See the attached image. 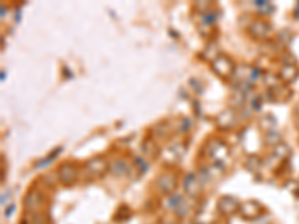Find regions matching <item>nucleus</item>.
<instances>
[{
    "label": "nucleus",
    "instance_id": "obj_25",
    "mask_svg": "<svg viewBox=\"0 0 299 224\" xmlns=\"http://www.w3.org/2000/svg\"><path fill=\"white\" fill-rule=\"evenodd\" d=\"M13 210H15V207H13V205H9V208L4 210V217H9V216L13 213Z\"/></svg>",
    "mask_w": 299,
    "mask_h": 224
},
{
    "label": "nucleus",
    "instance_id": "obj_6",
    "mask_svg": "<svg viewBox=\"0 0 299 224\" xmlns=\"http://www.w3.org/2000/svg\"><path fill=\"white\" fill-rule=\"evenodd\" d=\"M217 208H219V213L222 216L231 217V216L237 214L241 210V205H240V202L235 198H232V196H223V198H220Z\"/></svg>",
    "mask_w": 299,
    "mask_h": 224
},
{
    "label": "nucleus",
    "instance_id": "obj_13",
    "mask_svg": "<svg viewBox=\"0 0 299 224\" xmlns=\"http://www.w3.org/2000/svg\"><path fill=\"white\" fill-rule=\"evenodd\" d=\"M241 213H243L244 219H255L259 214V204H256V202L244 204L241 207Z\"/></svg>",
    "mask_w": 299,
    "mask_h": 224
},
{
    "label": "nucleus",
    "instance_id": "obj_16",
    "mask_svg": "<svg viewBox=\"0 0 299 224\" xmlns=\"http://www.w3.org/2000/svg\"><path fill=\"white\" fill-rule=\"evenodd\" d=\"M142 150H144L145 156H148V157H156L159 153V147L153 141H145L142 144Z\"/></svg>",
    "mask_w": 299,
    "mask_h": 224
},
{
    "label": "nucleus",
    "instance_id": "obj_17",
    "mask_svg": "<svg viewBox=\"0 0 299 224\" xmlns=\"http://www.w3.org/2000/svg\"><path fill=\"white\" fill-rule=\"evenodd\" d=\"M184 198L181 196V195H178V193H174V195H171L169 196V199H168V202H166V205H168V210H172V211H175L177 210V207L181 204V201H183Z\"/></svg>",
    "mask_w": 299,
    "mask_h": 224
},
{
    "label": "nucleus",
    "instance_id": "obj_21",
    "mask_svg": "<svg viewBox=\"0 0 299 224\" xmlns=\"http://www.w3.org/2000/svg\"><path fill=\"white\" fill-rule=\"evenodd\" d=\"M249 76H250V79H252V81H258V79L262 76V73H261V70H259V69H256V67H252V69H250V73H249Z\"/></svg>",
    "mask_w": 299,
    "mask_h": 224
},
{
    "label": "nucleus",
    "instance_id": "obj_24",
    "mask_svg": "<svg viewBox=\"0 0 299 224\" xmlns=\"http://www.w3.org/2000/svg\"><path fill=\"white\" fill-rule=\"evenodd\" d=\"M9 198H10V193H9V192H4V193L1 195V205H3V207H4V204L9 201Z\"/></svg>",
    "mask_w": 299,
    "mask_h": 224
},
{
    "label": "nucleus",
    "instance_id": "obj_15",
    "mask_svg": "<svg viewBox=\"0 0 299 224\" xmlns=\"http://www.w3.org/2000/svg\"><path fill=\"white\" fill-rule=\"evenodd\" d=\"M190 211H192V205H190V202H189V201H186V199H183V201H181V204L177 207V210H175V214H177L180 219H186V217L190 214Z\"/></svg>",
    "mask_w": 299,
    "mask_h": 224
},
{
    "label": "nucleus",
    "instance_id": "obj_18",
    "mask_svg": "<svg viewBox=\"0 0 299 224\" xmlns=\"http://www.w3.org/2000/svg\"><path fill=\"white\" fill-rule=\"evenodd\" d=\"M192 126H193V121H192L190 118H183V120L178 123L177 132H178L180 135H184V133H187V132L192 129Z\"/></svg>",
    "mask_w": 299,
    "mask_h": 224
},
{
    "label": "nucleus",
    "instance_id": "obj_2",
    "mask_svg": "<svg viewBox=\"0 0 299 224\" xmlns=\"http://www.w3.org/2000/svg\"><path fill=\"white\" fill-rule=\"evenodd\" d=\"M108 171H109V166L103 157H93L84 166V172H85L87 178H90V180L102 178Z\"/></svg>",
    "mask_w": 299,
    "mask_h": 224
},
{
    "label": "nucleus",
    "instance_id": "obj_11",
    "mask_svg": "<svg viewBox=\"0 0 299 224\" xmlns=\"http://www.w3.org/2000/svg\"><path fill=\"white\" fill-rule=\"evenodd\" d=\"M217 124L222 129H231L237 124V115L232 109H226L223 111L219 117H217Z\"/></svg>",
    "mask_w": 299,
    "mask_h": 224
},
{
    "label": "nucleus",
    "instance_id": "obj_4",
    "mask_svg": "<svg viewBox=\"0 0 299 224\" xmlns=\"http://www.w3.org/2000/svg\"><path fill=\"white\" fill-rule=\"evenodd\" d=\"M57 177L63 186H73L78 181V168L73 163H63L57 171Z\"/></svg>",
    "mask_w": 299,
    "mask_h": 224
},
{
    "label": "nucleus",
    "instance_id": "obj_1",
    "mask_svg": "<svg viewBox=\"0 0 299 224\" xmlns=\"http://www.w3.org/2000/svg\"><path fill=\"white\" fill-rule=\"evenodd\" d=\"M211 67H213V70L219 75V76H222V78H229V76H232L234 75V72H235V64H234V61L228 57V55H225V54H219V55H216L213 60H211Z\"/></svg>",
    "mask_w": 299,
    "mask_h": 224
},
{
    "label": "nucleus",
    "instance_id": "obj_10",
    "mask_svg": "<svg viewBox=\"0 0 299 224\" xmlns=\"http://www.w3.org/2000/svg\"><path fill=\"white\" fill-rule=\"evenodd\" d=\"M270 31H271V25H270L267 21H264V19H256V21H253V22L250 24V27H249V33H250L253 37H256V39H264V37H267V36L270 34Z\"/></svg>",
    "mask_w": 299,
    "mask_h": 224
},
{
    "label": "nucleus",
    "instance_id": "obj_23",
    "mask_svg": "<svg viewBox=\"0 0 299 224\" xmlns=\"http://www.w3.org/2000/svg\"><path fill=\"white\" fill-rule=\"evenodd\" d=\"M136 165L141 168V171H142V172H145V171H147V163H145V160H144L142 157H136Z\"/></svg>",
    "mask_w": 299,
    "mask_h": 224
},
{
    "label": "nucleus",
    "instance_id": "obj_8",
    "mask_svg": "<svg viewBox=\"0 0 299 224\" xmlns=\"http://www.w3.org/2000/svg\"><path fill=\"white\" fill-rule=\"evenodd\" d=\"M183 187H184V192L187 196L190 198H196L198 193L201 192V187H202V181L199 180V177L193 172L187 174L184 181H183Z\"/></svg>",
    "mask_w": 299,
    "mask_h": 224
},
{
    "label": "nucleus",
    "instance_id": "obj_9",
    "mask_svg": "<svg viewBox=\"0 0 299 224\" xmlns=\"http://www.w3.org/2000/svg\"><path fill=\"white\" fill-rule=\"evenodd\" d=\"M183 154H184V147H183V144H174V145H169V147L165 148L162 159H163L168 165H175V163H178V162L181 160Z\"/></svg>",
    "mask_w": 299,
    "mask_h": 224
},
{
    "label": "nucleus",
    "instance_id": "obj_5",
    "mask_svg": "<svg viewBox=\"0 0 299 224\" xmlns=\"http://www.w3.org/2000/svg\"><path fill=\"white\" fill-rule=\"evenodd\" d=\"M43 207V196L37 190H30L24 198V210L28 214H37Z\"/></svg>",
    "mask_w": 299,
    "mask_h": 224
},
{
    "label": "nucleus",
    "instance_id": "obj_20",
    "mask_svg": "<svg viewBox=\"0 0 299 224\" xmlns=\"http://www.w3.org/2000/svg\"><path fill=\"white\" fill-rule=\"evenodd\" d=\"M286 154H289V148L285 144H277L276 148H274V156L279 157V159H283Z\"/></svg>",
    "mask_w": 299,
    "mask_h": 224
},
{
    "label": "nucleus",
    "instance_id": "obj_22",
    "mask_svg": "<svg viewBox=\"0 0 299 224\" xmlns=\"http://www.w3.org/2000/svg\"><path fill=\"white\" fill-rule=\"evenodd\" d=\"M279 139H280V136L277 135V132H268V135H267V142H270V144L273 145V144H276Z\"/></svg>",
    "mask_w": 299,
    "mask_h": 224
},
{
    "label": "nucleus",
    "instance_id": "obj_12",
    "mask_svg": "<svg viewBox=\"0 0 299 224\" xmlns=\"http://www.w3.org/2000/svg\"><path fill=\"white\" fill-rule=\"evenodd\" d=\"M109 172H111L114 177H124V175H129L130 166L127 165L126 160L117 159V160H114V163L109 166Z\"/></svg>",
    "mask_w": 299,
    "mask_h": 224
},
{
    "label": "nucleus",
    "instance_id": "obj_14",
    "mask_svg": "<svg viewBox=\"0 0 299 224\" xmlns=\"http://www.w3.org/2000/svg\"><path fill=\"white\" fill-rule=\"evenodd\" d=\"M169 132H171V124L166 123V121L159 123V124H156V126L153 127V133H154V136L159 138V139L166 138V136L169 135Z\"/></svg>",
    "mask_w": 299,
    "mask_h": 224
},
{
    "label": "nucleus",
    "instance_id": "obj_3",
    "mask_svg": "<svg viewBox=\"0 0 299 224\" xmlns=\"http://www.w3.org/2000/svg\"><path fill=\"white\" fill-rule=\"evenodd\" d=\"M207 151L213 163H217V165H223V160L229 157V148L220 139H211L207 145Z\"/></svg>",
    "mask_w": 299,
    "mask_h": 224
},
{
    "label": "nucleus",
    "instance_id": "obj_7",
    "mask_svg": "<svg viewBox=\"0 0 299 224\" xmlns=\"http://www.w3.org/2000/svg\"><path fill=\"white\" fill-rule=\"evenodd\" d=\"M156 186H157V189H159V192L162 193V195H166V196H171V195H174V190H175V187H177V178H175V175H172V174H163V175H160L159 178H157V181H156Z\"/></svg>",
    "mask_w": 299,
    "mask_h": 224
},
{
    "label": "nucleus",
    "instance_id": "obj_19",
    "mask_svg": "<svg viewBox=\"0 0 299 224\" xmlns=\"http://www.w3.org/2000/svg\"><path fill=\"white\" fill-rule=\"evenodd\" d=\"M246 166H247V169L249 171H258L259 168H261V160L258 159V157H255V156H250L247 160H246Z\"/></svg>",
    "mask_w": 299,
    "mask_h": 224
}]
</instances>
